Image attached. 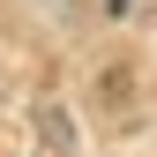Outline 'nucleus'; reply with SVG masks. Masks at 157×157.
<instances>
[]
</instances>
